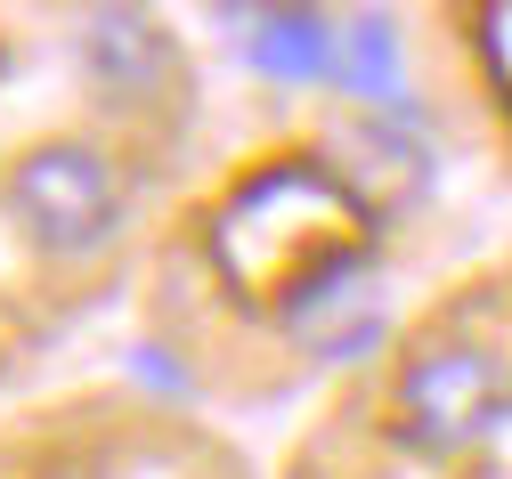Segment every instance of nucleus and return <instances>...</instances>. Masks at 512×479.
I'll list each match as a JSON object with an SVG mask.
<instances>
[{"mask_svg":"<svg viewBox=\"0 0 512 479\" xmlns=\"http://www.w3.org/2000/svg\"><path fill=\"white\" fill-rule=\"evenodd\" d=\"M366 244H374L366 195L317 155L261 163L212 212V260L228 293L261 317H301L317 293L350 285Z\"/></svg>","mask_w":512,"mask_h":479,"instance_id":"obj_1","label":"nucleus"},{"mask_svg":"<svg viewBox=\"0 0 512 479\" xmlns=\"http://www.w3.org/2000/svg\"><path fill=\"white\" fill-rule=\"evenodd\" d=\"M512 406V366L488 350L480 333H439L407 358L399 374V431L431 455H456L472 439H488Z\"/></svg>","mask_w":512,"mask_h":479,"instance_id":"obj_2","label":"nucleus"},{"mask_svg":"<svg viewBox=\"0 0 512 479\" xmlns=\"http://www.w3.org/2000/svg\"><path fill=\"white\" fill-rule=\"evenodd\" d=\"M9 212L41 252H90L122 220V179L98 147L82 139H49L9 171Z\"/></svg>","mask_w":512,"mask_h":479,"instance_id":"obj_3","label":"nucleus"},{"mask_svg":"<svg viewBox=\"0 0 512 479\" xmlns=\"http://www.w3.org/2000/svg\"><path fill=\"white\" fill-rule=\"evenodd\" d=\"M82 57H90V82L114 98H147L171 74V33L147 9H98L82 25Z\"/></svg>","mask_w":512,"mask_h":479,"instance_id":"obj_4","label":"nucleus"},{"mask_svg":"<svg viewBox=\"0 0 512 479\" xmlns=\"http://www.w3.org/2000/svg\"><path fill=\"white\" fill-rule=\"evenodd\" d=\"M252 65L277 82H309L334 65V25L309 17V9H277V17H252Z\"/></svg>","mask_w":512,"mask_h":479,"instance_id":"obj_5","label":"nucleus"},{"mask_svg":"<svg viewBox=\"0 0 512 479\" xmlns=\"http://www.w3.org/2000/svg\"><path fill=\"white\" fill-rule=\"evenodd\" d=\"M334 74H342L358 98L399 106V98H407V65H399V33H391V17H350V25L334 33Z\"/></svg>","mask_w":512,"mask_h":479,"instance_id":"obj_6","label":"nucleus"},{"mask_svg":"<svg viewBox=\"0 0 512 479\" xmlns=\"http://www.w3.org/2000/svg\"><path fill=\"white\" fill-rule=\"evenodd\" d=\"M480 49H488V74H496V90H504V106H512V9H496V17L480 25Z\"/></svg>","mask_w":512,"mask_h":479,"instance_id":"obj_7","label":"nucleus"}]
</instances>
